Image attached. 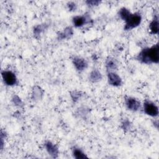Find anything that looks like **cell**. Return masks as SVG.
Segmentation results:
<instances>
[{
  "label": "cell",
  "mask_w": 159,
  "mask_h": 159,
  "mask_svg": "<svg viewBox=\"0 0 159 159\" xmlns=\"http://www.w3.org/2000/svg\"><path fill=\"white\" fill-rule=\"evenodd\" d=\"M137 60L145 64L158 63L159 61L158 43L150 48H143L137 56Z\"/></svg>",
  "instance_id": "6da1fadb"
},
{
  "label": "cell",
  "mask_w": 159,
  "mask_h": 159,
  "mask_svg": "<svg viewBox=\"0 0 159 159\" xmlns=\"http://www.w3.org/2000/svg\"><path fill=\"white\" fill-rule=\"evenodd\" d=\"M142 21V16L139 13L132 14L129 16L127 19L125 21V24L124 26V29L125 30H132L139 26Z\"/></svg>",
  "instance_id": "7a4b0ae2"
},
{
  "label": "cell",
  "mask_w": 159,
  "mask_h": 159,
  "mask_svg": "<svg viewBox=\"0 0 159 159\" xmlns=\"http://www.w3.org/2000/svg\"><path fill=\"white\" fill-rule=\"evenodd\" d=\"M144 112L151 117H157L158 115V107L150 101L146 100L143 103Z\"/></svg>",
  "instance_id": "3957f363"
},
{
  "label": "cell",
  "mask_w": 159,
  "mask_h": 159,
  "mask_svg": "<svg viewBox=\"0 0 159 159\" xmlns=\"http://www.w3.org/2000/svg\"><path fill=\"white\" fill-rule=\"evenodd\" d=\"M2 77L4 83L7 86H14L17 83V79L16 75L11 71L4 70L2 71Z\"/></svg>",
  "instance_id": "277c9868"
},
{
  "label": "cell",
  "mask_w": 159,
  "mask_h": 159,
  "mask_svg": "<svg viewBox=\"0 0 159 159\" xmlns=\"http://www.w3.org/2000/svg\"><path fill=\"white\" fill-rule=\"evenodd\" d=\"M127 109L132 111H137L140 108V102L139 101L132 97H128L125 101Z\"/></svg>",
  "instance_id": "5b68a950"
},
{
  "label": "cell",
  "mask_w": 159,
  "mask_h": 159,
  "mask_svg": "<svg viewBox=\"0 0 159 159\" xmlns=\"http://www.w3.org/2000/svg\"><path fill=\"white\" fill-rule=\"evenodd\" d=\"M107 80L109 84L113 86H119L122 84L121 78L114 72L110 71L108 73Z\"/></svg>",
  "instance_id": "8992f818"
},
{
  "label": "cell",
  "mask_w": 159,
  "mask_h": 159,
  "mask_svg": "<svg viewBox=\"0 0 159 159\" xmlns=\"http://www.w3.org/2000/svg\"><path fill=\"white\" fill-rule=\"evenodd\" d=\"M73 63L78 71H81L88 67L86 60L81 57H76L73 59Z\"/></svg>",
  "instance_id": "52a82bcc"
},
{
  "label": "cell",
  "mask_w": 159,
  "mask_h": 159,
  "mask_svg": "<svg viewBox=\"0 0 159 159\" xmlns=\"http://www.w3.org/2000/svg\"><path fill=\"white\" fill-rule=\"evenodd\" d=\"M88 22H89V18L84 16H76L73 18V24L76 27H82Z\"/></svg>",
  "instance_id": "ba28073f"
},
{
  "label": "cell",
  "mask_w": 159,
  "mask_h": 159,
  "mask_svg": "<svg viewBox=\"0 0 159 159\" xmlns=\"http://www.w3.org/2000/svg\"><path fill=\"white\" fill-rule=\"evenodd\" d=\"M45 148L48 153L50 155H51L52 157H57L58 153V149L57 147L53 144L52 142L48 141L45 144Z\"/></svg>",
  "instance_id": "9c48e42d"
},
{
  "label": "cell",
  "mask_w": 159,
  "mask_h": 159,
  "mask_svg": "<svg viewBox=\"0 0 159 159\" xmlns=\"http://www.w3.org/2000/svg\"><path fill=\"white\" fill-rule=\"evenodd\" d=\"M149 28L151 34H158V17L157 14L154 16L153 20L151 21Z\"/></svg>",
  "instance_id": "30bf717a"
},
{
  "label": "cell",
  "mask_w": 159,
  "mask_h": 159,
  "mask_svg": "<svg viewBox=\"0 0 159 159\" xmlns=\"http://www.w3.org/2000/svg\"><path fill=\"white\" fill-rule=\"evenodd\" d=\"M73 34V30L71 27H68L64 29L62 32H60L58 35V39L60 40L67 39L71 37Z\"/></svg>",
  "instance_id": "8fae6325"
},
{
  "label": "cell",
  "mask_w": 159,
  "mask_h": 159,
  "mask_svg": "<svg viewBox=\"0 0 159 159\" xmlns=\"http://www.w3.org/2000/svg\"><path fill=\"white\" fill-rule=\"evenodd\" d=\"M101 79H102V75L98 70L94 69L90 73L89 80L95 83L100 81Z\"/></svg>",
  "instance_id": "7c38bea8"
},
{
  "label": "cell",
  "mask_w": 159,
  "mask_h": 159,
  "mask_svg": "<svg viewBox=\"0 0 159 159\" xmlns=\"http://www.w3.org/2000/svg\"><path fill=\"white\" fill-rule=\"evenodd\" d=\"M106 66L108 70H114L117 68V64L115 59L109 58L106 62Z\"/></svg>",
  "instance_id": "4fadbf2b"
},
{
  "label": "cell",
  "mask_w": 159,
  "mask_h": 159,
  "mask_svg": "<svg viewBox=\"0 0 159 159\" xmlns=\"http://www.w3.org/2000/svg\"><path fill=\"white\" fill-rule=\"evenodd\" d=\"M130 14H131V12H130V11L125 7L121 8L119 11V17L124 21H125L127 19V18L129 17Z\"/></svg>",
  "instance_id": "5bb4252c"
},
{
  "label": "cell",
  "mask_w": 159,
  "mask_h": 159,
  "mask_svg": "<svg viewBox=\"0 0 159 159\" xmlns=\"http://www.w3.org/2000/svg\"><path fill=\"white\" fill-rule=\"evenodd\" d=\"M73 155L74 157L77 159H84L88 158V157L80 148H74L73 150Z\"/></svg>",
  "instance_id": "9a60e30c"
},
{
  "label": "cell",
  "mask_w": 159,
  "mask_h": 159,
  "mask_svg": "<svg viewBox=\"0 0 159 159\" xmlns=\"http://www.w3.org/2000/svg\"><path fill=\"white\" fill-rule=\"evenodd\" d=\"M42 96V91L39 86H35L34 89H33L32 96L34 97V99H39L41 98Z\"/></svg>",
  "instance_id": "2e32d148"
},
{
  "label": "cell",
  "mask_w": 159,
  "mask_h": 159,
  "mask_svg": "<svg viewBox=\"0 0 159 159\" xmlns=\"http://www.w3.org/2000/svg\"><path fill=\"white\" fill-rule=\"evenodd\" d=\"M44 25H37L34 29V34L35 37L39 36V35L43 31Z\"/></svg>",
  "instance_id": "e0dca14e"
},
{
  "label": "cell",
  "mask_w": 159,
  "mask_h": 159,
  "mask_svg": "<svg viewBox=\"0 0 159 159\" xmlns=\"http://www.w3.org/2000/svg\"><path fill=\"white\" fill-rule=\"evenodd\" d=\"M81 96V94H80V93L78 92V91H73V92L71 93V98H72V99H73L74 101H78V100L80 98Z\"/></svg>",
  "instance_id": "ac0fdd59"
},
{
  "label": "cell",
  "mask_w": 159,
  "mask_h": 159,
  "mask_svg": "<svg viewBox=\"0 0 159 159\" xmlns=\"http://www.w3.org/2000/svg\"><path fill=\"white\" fill-rule=\"evenodd\" d=\"M101 1H98V0H88L86 1V3L87 4V5H88L89 6L91 7H94V6H96L98 5H99L100 4Z\"/></svg>",
  "instance_id": "d6986e66"
},
{
  "label": "cell",
  "mask_w": 159,
  "mask_h": 159,
  "mask_svg": "<svg viewBox=\"0 0 159 159\" xmlns=\"http://www.w3.org/2000/svg\"><path fill=\"white\" fill-rule=\"evenodd\" d=\"M12 101H13L14 103L16 106H20L22 104V102L20 99L17 96H14L13 97V98H12Z\"/></svg>",
  "instance_id": "ffe728a7"
},
{
  "label": "cell",
  "mask_w": 159,
  "mask_h": 159,
  "mask_svg": "<svg viewBox=\"0 0 159 159\" xmlns=\"http://www.w3.org/2000/svg\"><path fill=\"white\" fill-rule=\"evenodd\" d=\"M68 9L70 11H74L76 10V5L75 3L73 2H70L68 3Z\"/></svg>",
  "instance_id": "44dd1931"
},
{
  "label": "cell",
  "mask_w": 159,
  "mask_h": 159,
  "mask_svg": "<svg viewBox=\"0 0 159 159\" xmlns=\"http://www.w3.org/2000/svg\"><path fill=\"white\" fill-rule=\"evenodd\" d=\"M122 126L124 129H128L130 127V122L128 120H125L122 123Z\"/></svg>",
  "instance_id": "7402d4cb"
}]
</instances>
